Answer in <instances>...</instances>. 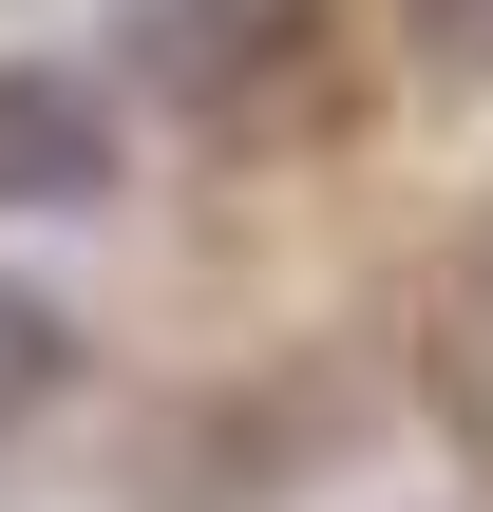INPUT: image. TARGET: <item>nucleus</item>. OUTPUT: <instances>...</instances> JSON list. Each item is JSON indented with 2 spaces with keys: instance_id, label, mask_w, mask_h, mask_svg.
<instances>
[{
  "instance_id": "nucleus-1",
  "label": "nucleus",
  "mask_w": 493,
  "mask_h": 512,
  "mask_svg": "<svg viewBox=\"0 0 493 512\" xmlns=\"http://www.w3.org/2000/svg\"><path fill=\"white\" fill-rule=\"evenodd\" d=\"M114 190V95L57 57H0V209H95Z\"/></svg>"
},
{
  "instance_id": "nucleus-2",
  "label": "nucleus",
  "mask_w": 493,
  "mask_h": 512,
  "mask_svg": "<svg viewBox=\"0 0 493 512\" xmlns=\"http://www.w3.org/2000/svg\"><path fill=\"white\" fill-rule=\"evenodd\" d=\"M57 380H76V323H57L38 285H0V437H19V418H38Z\"/></svg>"
},
{
  "instance_id": "nucleus-3",
  "label": "nucleus",
  "mask_w": 493,
  "mask_h": 512,
  "mask_svg": "<svg viewBox=\"0 0 493 512\" xmlns=\"http://www.w3.org/2000/svg\"><path fill=\"white\" fill-rule=\"evenodd\" d=\"M418 57L437 76H493V0H418Z\"/></svg>"
}]
</instances>
